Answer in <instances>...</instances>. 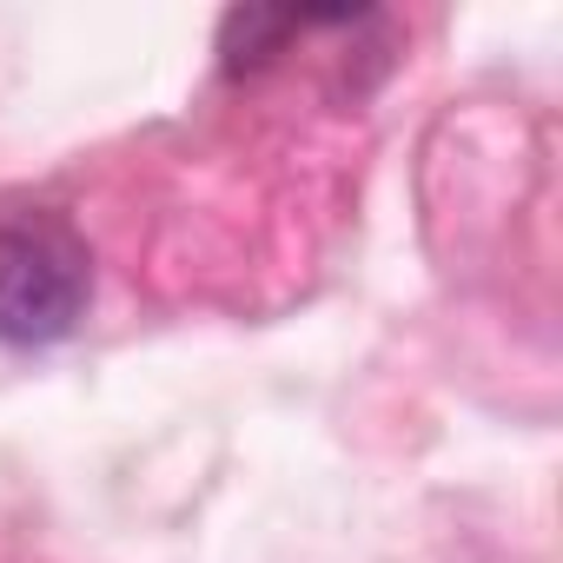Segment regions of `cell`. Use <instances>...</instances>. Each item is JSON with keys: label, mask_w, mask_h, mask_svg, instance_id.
I'll list each match as a JSON object with an SVG mask.
<instances>
[{"label": "cell", "mask_w": 563, "mask_h": 563, "mask_svg": "<svg viewBox=\"0 0 563 563\" xmlns=\"http://www.w3.org/2000/svg\"><path fill=\"white\" fill-rule=\"evenodd\" d=\"M93 299V252L87 239L54 219L27 212L0 225V345H60Z\"/></svg>", "instance_id": "obj_1"}, {"label": "cell", "mask_w": 563, "mask_h": 563, "mask_svg": "<svg viewBox=\"0 0 563 563\" xmlns=\"http://www.w3.org/2000/svg\"><path fill=\"white\" fill-rule=\"evenodd\" d=\"M292 27H299V14H272V8H239V14H225V34H219L225 74H245V67H258L265 54H278V41H286Z\"/></svg>", "instance_id": "obj_2"}]
</instances>
